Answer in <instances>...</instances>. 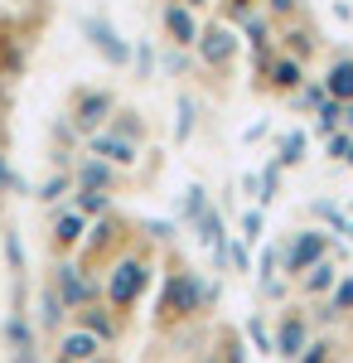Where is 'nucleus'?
<instances>
[{
    "instance_id": "28",
    "label": "nucleus",
    "mask_w": 353,
    "mask_h": 363,
    "mask_svg": "<svg viewBox=\"0 0 353 363\" xmlns=\"http://www.w3.org/2000/svg\"><path fill=\"white\" fill-rule=\"evenodd\" d=\"M107 131H116V136L136 140V145H145V126H140V112H131V107H121V112H111V126Z\"/></svg>"
},
{
    "instance_id": "40",
    "label": "nucleus",
    "mask_w": 353,
    "mask_h": 363,
    "mask_svg": "<svg viewBox=\"0 0 353 363\" xmlns=\"http://www.w3.org/2000/svg\"><path fill=\"white\" fill-rule=\"evenodd\" d=\"M10 189H25V184H20V174L10 169V155H5V145H0V194H10Z\"/></svg>"
},
{
    "instance_id": "13",
    "label": "nucleus",
    "mask_w": 353,
    "mask_h": 363,
    "mask_svg": "<svg viewBox=\"0 0 353 363\" xmlns=\"http://www.w3.org/2000/svg\"><path fill=\"white\" fill-rule=\"evenodd\" d=\"M54 286H58V296H63L68 310H82L92 296H97V286L87 281V272H82L78 262H58L54 267Z\"/></svg>"
},
{
    "instance_id": "39",
    "label": "nucleus",
    "mask_w": 353,
    "mask_h": 363,
    "mask_svg": "<svg viewBox=\"0 0 353 363\" xmlns=\"http://www.w3.org/2000/svg\"><path fill=\"white\" fill-rule=\"evenodd\" d=\"M349 131H344V126H339V131H334V136H325V150H329V160H339V165H344V155H349Z\"/></svg>"
},
{
    "instance_id": "27",
    "label": "nucleus",
    "mask_w": 353,
    "mask_h": 363,
    "mask_svg": "<svg viewBox=\"0 0 353 363\" xmlns=\"http://www.w3.org/2000/svg\"><path fill=\"white\" fill-rule=\"evenodd\" d=\"M174 112H179V121H174V140L184 145V140L194 136V116H198V102H194V92H179V97H174Z\"/></svg>"
},
{
    "instance_id": "31",
    "label": "nucleus",
    "mask_w": 353,
    "mask_h": 363,
    "mask_svg": "<svg viewBox=\"0 0 353 363\" xmlns=\"http://www.w3.org/2000/svg\"><path fill=\"white\" fill-rule=\"evenodd\" d=\"M329 306H334V315H339V320L353 310V272H339L334 291H329Z\"/></svg>"
},
{
    "instance_id": "43",
    "label": "nucleus",
    "mask_w": 353,
    "mask_h": 363,
    "mask_svg": "<svg viewBox=\"0 0 353 363\" xmlns=\"http://www.w3.org/2000/svg\"><path fill=\"white\" fill-rule=\"evenodd\" d=\"M344 131L353 136V102H344Z\"/></svg>"
},
{
    "instance_id": "25",
    "label": "nucleus",
    "mask_w": 353,
    "mask_h": 363,
    "mask_svg": "<svg viewBox=\"0 0 353 363\" xmlns=\"http://www.w3.org/2000/svg\"><path fill=\"white\" fill-rule=\"evenodd\" d=\"M73 194V169H54V174H49V179H44V184H39V203H63V199Z\"/></svg>"
},
{
    "instance_id": "47",
    "label": "nucleus",
    "mask_w": 353,
    "mask_h": 363,
    "mask_svg": "<svg viewBox=\"0 0 353 363\" xmlns=\"http://www.w3.org/2000/svg\"><path fill=\"white\" fill-rule=\"evenodd\" d=\"M54 363H68V359H54Z\"/></svg>"
},
{
    "instance_id": "33",
    "label": "nucleus",
    "mask_w": 353,
    "mask_h": 363,
    "mask_svg": "<svg viewBox=\"0 0 353 363\" xmlns=\"http://www.w3.org/2000/svg\"><path fill=\"white\" fill-rule=\"evenodd\" d=\"M203 208H208V189H203V184L194 179L189 189H184V223H194V218H198Z\"/></svg>"
},
{
    "instance_id": "15",
    "label": "nucleus",
    "mask_w": 353,
    "mask_h": 363,
    "mask_svg": "<svg viewBox=\"0 0 353 363\" xmlns=\"http://www.w3.org/2000/svg\"><path fill=\"white\" fill-rule=\"evenodd\" d=\"M160 25L164 34H169V44L174 49H194L198 44V10H184V5H174V0H164V10H160Z\"/></svg>"
},
{
    "instance_id": "10",
    "label": "nucleus",
    "mask_w": 353,
    "mask_h": 363,
    "mask_svg": "<svg viewBox=\"0 0 353 363\" xmlns=\"http://www.w3.org/2000/svg\"><path fill=\"white\" fill-rule=\"evenodd\" d=\"M262 78H267V87H271L276 97H291V92L305 83V63L276 49V58H271V54H262Z\"/></svg>"
},
{
    "instance_id": "37",
    "label": "nucleus",
    "mask_w": 353,
    "mask_h": 363,
    "mask_svg": "<svg viewBox=\"0 0 353 363\" xmlns=\"http://www.w3.org/2000/svg\"><path fill=\"white\" fill-rule=\"evenodd\" d=\"M296 363H334V344H329V339H310V344L300 349Z\"/></svg>"
},
{
    "instance_id": "8",
    "label": "nucleus",
    "mask_w": 353,
    "mask_h": 363,
    "mask_svg": "<svg viewBox=\"0 0 353 363\" xmlns=\"http://www.w3.org/2000/svg\"><path fill=\"white\" fill-rule=\"evenodd\" d=\"M5 359L10 363H39V330H34V320L20 306L5 315Z\"/></svg>"
},
{
    "instance_id": "45",
    "label": "nucleus",
    "mask_w": 353,
    "mask_h": 363,
    "mask_svg": "<svg viewBox=\"0 0 353 363\" xmlns=\"http://www.w3.org/2000/svg\"><path fill=\"white\" fill-rule=\"evenodd\" d=\"M344 165H349V169H353V140H349V155H344Z\"/></svg>"
},
{
    "instance_id": "18",
    "label": "nucleus",
    "mask_w": 353,
    "mask_h": 363,
    "mask_svg": "<svg viewBox=\"0 0 353 363\" xmlns=\"http://www.w3.org/2000/svg\"><path fill=\"white\" fill-rule=\"evenodd\" d=\"M34 306H39V330H44V335H63V330H68L73 310L63 306V296H58L54 281H44V286H39V301H34Z\"/></svg>"
},
{
    "instance_id": "17",
    "label": "nucleus",
    "mask_w": 353,
    "mask_h": 363,
    "mask_svg": "<svg viewBox=\"0 0 353 363\" xmlns=\"http://www.w3.org/2000/svg\"><path fill=\"white\" fill-rule=\"evenodd\" d=\"M102 339L97 335H87L82 325H68L63 335H58V359H68V363H92V359H102Z\"/></svg>"
},
{
    "instance_id": "44",
    "label": "nucleus",
    "mask_w": 353,
    "mask_h": 363,
    "mask_svg": "<svg viewBox=\"0 0 353 363\" xmlns=\"http://www.w3.org/2000/svg\"><path fill=\"white\" fill-rule=\"evenodd\" d=\"M174 5H184V10H203L208 0H174Z\"/></svg>"
},
{
    "instance_id": "16",
    "label": "nucleus",
    "mask_w": 353,
    "mask_h": 363,
    "mask_svg": "<svg viewBox=\"0 0 353 363\" xmlns=\"http://www.w3.org/2000/svg\"><path fill=\"white\" fill-rule=\"evenodd\" d=\"M49 233H54V238H49V247H54L58 257H68V252L82 247V238H87V218L68 203V208H58V213H54V228H49Z\"/></svg>"
},
{
    "instance_id": "46",
    "label": "nucleus",
    "mask_w": 353,
    "mask_h": 363,
    "mask_svg": "<svg viewBox=\"0 0 353 363\" xmlns=\"http://www.w3.org/2000/svg\"><path fill=\"white\" fill-rule=\"evenodd\" d=\"M203 363H228V359H223V354H208V359H203Z\"/></svg>"
},
{
    "instance_id": "12",
    "label": "nucleus",
    "mask_w": 353,
    "mask_h": 363,
    "mask_svg": "<svg viewBox=\"0 0 353 363\" xmlns=\"http://www.w3.org/2000/svg\"><path fill=\"white\" fill-rule=\"evenodd\" d=\"M121 184V169L107 165L102 155H87L82 150V160L73 165V189H97V194H111Z\"/></svg>"
},
{
    "instance_id": "35",
    "label": "nucleus",
    "mask_w": 353,
    "mask_h": 363,
    "mask_svg": "<svg viewBox=\"0 0 353 363\" xmlns=\"http://www.w3.org/2000/svg\"><path fill=\"white\" fill-rule=\"evenodd\" d=\"M228 267H232L237 277H247V272H252V247H247L242 238H232V242H228Z\"/></svg>"
},
{
    "instance_id": "30",
    "label": "nucleus",
    "mask_w": 353,
    "mask_h": 363,
    "mask_svg": "<svg viewBox=\"0 0 353 363\" xmlns=\"http://www.w3.org/2000/svg\"><path fill=\"white\" fill-rule=\"evenodd\" d=\"M20 63H25L20 39H15L10 29H0V78H5V73H20Z\"/></svg>"
},
{
    "instance_id": "7",
    "label": "nucleus",
    "mask_w": 353,
    "mask_h": 363,
    "mask_svg": "<svg viewBox=\"0 0 353 363\" xmlns=\"http://www.w3.org/2000/svg\"><path fill=\"white\" fill-rule=\"evenodd\" d=\"M315 339V320L305 315V310H281L276 315V335H271V354L276 359H286V363H296L300 359V349Z\"/></svg>"
},
{
    "instance_id": "6",
    "label": "nucleus",
    "mask_w": 353,
    "mask_h": 363,
    "mask_svg": "<svg viewBox=\"0 0 353 363\" xmlns=\"http://www.w3.org/2000/svg\"><path fill=\"white\" fill-rule=\"evenodd\" d=\"M329 252H334V238H329L325 228H300V233L286 238V262H281V272L291 281H300L320 257H329Z\"/></svg>"
},
{
    "instance_id": "22",
    "label": "nucleus",
    "mask_w": 353,
    "mask_h": 363,
    "mask_svg": "<svg viewBox=\"0 0 353 363\" xmlns=\"http://www.w3.org/2000/svg\"><path fill=\"white\" fill-rule=\"evenodd\" d=\"M305 150H310V136L305 131H281V140H276V165L281 169L305 165Z\"/></svg>"
},
{
    "instance_id": "29",
    "label": "nucleus",
    "mask_w": 353,
    "mask_h": 363,
    "mask_svg": "<svg viewBox=\"0 0 353 363\" xmlns=\"http://www.w3.org/2000/svg\"><path fill=\"white\" fill-rule=\"evenodd\" d=\"M131 68H136V83H150V78H155V44H150V39H136Z\"/></svg>"
},
{
    "instance_id": "2",
    "label": "nucleus",
    "mask_w": 353,
    "mask_h": 363,
    "mask_svg": "<svg viewBox=\"0 0 353 363\" xmlns=\"http://www.w3.org/2000/svg\"><path fill=\"white\" fill-rule=\"evenodd\" d=\"M150 257L145 252H121L116 262H111V272H107V306L116 310V315H126V310H136L140 306V296L150 291Z\"/></svg>"
},
{
    "instance_id": "9",
    "label": "nucleus",
    "mask_w": 353,
    "mask_h": 363,
    "mask_svg": "<svg viewBox=\"0 0 353 363\" xmlns=\"http://www.w3.org/2000/svg\"><path fill=\"white\" fill-rule=\"evenodd\" d=\"M82 150H87V155H102V160L116 165L121 174H126V169H136V160H140V145H136V140L116 136V131H107V126H102V131H92V136H82Z\"/></svg>"
},
{
    "instance_id": "1",
    "label": "nucleus",
    "mask_w": 353,
    "mask_h": 363,
    "mask_svg": "<svg viewBox=\"0 0 353 363\" xmlns=\"http://www.w3.org/2000/svg\"><path fill=\"white\" fill-rule=\"evenodd\" d=\"M218 301V286L213 281H203L198 272H184V267H174L160 286V301H155V325L160 330H174V325H184L194 320L203 306H213Z\"/></svg>"
},
{
    "instance_id": "41",
    "label": "nucleus",
    "mask_w": 353,
    "mask_h": 363,
    "mask_svg": "<svg viewBox=\"0 0 353 363\" xmlns=\"http://www.w3.org/2000/svg\"><path fill=\"white\" fill-rule=\"evenodd\" d=\"M160 63L169 68V73H184V68H189V58H184V54H164Z\"/></svg>"
},
{
    "instance_id": "36",
    "label": "nucleus",
    "mask_w": 353,
    "mask_h": 363,
    "mask_svg": "<svg viewBox=\"0 0 353 363\" xmlns=\"http://www.w3.org/2000/svg\"><path fill=\"white\" fill-rule=\"evenodd\" d=\"M218 344H223V349H218V354H223V359L228 363H247V344H242V335H237V330H223V335H218Z\"/></svg>"
},
{
    "instance_id": "21",
    "label": "nucleus",
    "mask_w": 353,
    "mask_h": 363,
    "mask_svg": "<svg viewBox=\"0 0 353 363\" xmlns=\"http://www.w3.org/2000/svg\"><path fill=\"white\" fill-rule=\"evenodd\" d=\"M334 281H339V262H334V257H320V262L300 277V291H305V296H329Z\"/></svg>"
},
{
    "instance_id": "14",
    "label": "nucleus",
    "mask_w": 353,
    "mask_h": 363,
    "mask_svg": "<svg viewBox=\"0 0 353 363\" xmlns=\"http://www.w3.org/2000/svg\"><path fill=\"white\" fill-rule=\"evenodd\" d=\"M189 228H194V238H198V247L213 252V262H228V218H223V208L208 203Z\"/></svg>"
},
{
    "instance_id": "23",
    "label": "nucleus",
    "mask_w": 353,
    "mask_h": 363,
    "mask_svg": "<svg viewBox=\"0 0 353 363\" xmlns=\"http://www.w3.org/2000/svg\"><path fill=\"white\" fill-rule=\"evenodd\" d=\"M281 179H286V169L276 165V160H267L262 174H257V208H271L276 199H281Z\"/></svg>"
},
{
    "instance_id": "5",
    "label": "nucleus",
    "mask_w": 353,
    "mask_h": 363,
    "mask_svg": "<svg viewBox=\"0 0 353 363\" xmlns=\"http://www.w3.org/2000/svg\"><path fill=\"white\" fill-rule=\"evenodd\" d=\"M116 112V97H111L107 87H73V97H68V126L78 131V136H92V131H102Z\"/></svg>"
},
{
    "instance_id": "42",
    "label": "nucleus",
    "mask_w": 353,
    "mask_h": 363,
    "mask_svg": "<svg viewBox=\"0 0 353 363\" xmlns=\"http://www.w3.org/2000/svg\"><path fill=\"white\" fill-rule=\"evenodd\" d=\"M247 10H252V0H228V15H232V20H242Z\"/></svg>"
},
{
    "instance_id": "38",
    "label": "nucleus",
    "mask_w": 353,
    "mask_h": 363,
    "mask_svg": "<svg viewBox=\"0 0 353 363\" xmlns=\"http://www.w3.org/2000/svg\"><path fill=\"white\" fill-rule=\"evenodd\" d=\"M247 335L257 344V354H271V335H267V320L262 315H247Z\"/></svg>"
},
{
    "instance_id": "26",
    "label": "nucleus",
    "mask_w": 353,
    "mask_h": 363,
    "mask_svg": "<svg viewBox=\"0 0 353 363\" xmlns=\"http://www.w3.org/2000/svg\"><path fill=\"white\" fill-rule=\"evenodd\" d=\"M237 238H242L247 247H262V238H267V218H262V208H242V213H237Z\"/></svg>"
},
{
    "instance_id": "34",
    "label": "nucleus",
    "mask_w": 353,
    "mask_h": 363,
    "mask_svg": "<svg viewBox=\"0 0 353 363\" xmlns=\"http://www.w3.org/2000/svg\"><path fill=\"white\" fill-rule=\"evenodd\" d=\"M300 10H305V0H267V15H271L276 25H291V20H300Z\"/></svg>"
},
{
    "instance_id": "11",
    "label": "nucleus",
    "mask_w": 353,
    "mask_h": 363,
    "mask_svg": "<svg viewBox=\"0 0 353 363\" xmlns=\"http://www.w3.org/2000/svg\"><path fill=\"white\" fill-rule=\"evenodd\" d=\"M73 325H82L87 335H97L102 344H116L121 330H126V315H116L111 306H97V301H87L82 310H73Z\"/></svg>"
},
{
    "instance_id": "3",
    "label": "nucleus",
    "mask_w": 353,
    "mask_h": 363,
    "mask_svg": "<svg viewBox=\"0 0 353 363\" xmlns=\"http://www.w3.org/2000/svg\"><path fill=\"white\" fill-rule=\"evenodd\" d=\"M78 34L87 39V49L102 58L107 68H116V73L131 68V39H121V29L111 25L107 15H78Z\"/></svg>"
},
{
    "instance_id": "4",
    "label": "nucleus",
    "mask_w": 353,
    "mask_h": 363,
    "mask_svg": "<svg viewBox=\"0 0 353 363\" xmlns=\"http://www.w3.org/2000/svg\"><path fill=\"white\" fill-rule=\"evenodd\" d=\"M242 54V29H232L228 20H213V25L198 29V44H194V58L208 68V73H228Z\"/></svg>"
},
{
    "instance_id": "19",
    "label": "nucleus",
    "mask_w": 353,
    "mask_h": 363,
    "mask_svg": "<svg viewBox=\"0 0 353 363\" xmlns=\"http://www.w3.org/2000/svg\"><path fill=\"white\" fill-rule=\"evenodd\" d=\"M325 83V92L334 97V102H353V54H339L334 63H329V73L320 78Z\"/></svg>"
},
{
    "instance_id": "24",
    "label": "nucleus",
    "mask_w": 353,
    "mask_h": 363,
    "mask_svg": "<svg viewBox=\"0 0 353 363\" xmlns=\"http://www.w3.org/2000/svg\"><path fill=\"white\" fill-rule=\"evenodd\" d=\"M73 208H78L87 223H97V218H107V213H111V194H97V189H73Z\"/></svg>"
},
{
    "instance_id": "32",
    "label": "nucleus",
    "mask_w": 353,
    "mask_h": 363,
    "mask_svg": "<svg viewBox=\"0 0 353 363\" xmlns=\"http://www.w3.org/2000/svg\"><path fill=\"white\" fill-rule=\"evenodd\" d=\"M5 257H10V277L25 281V242H20L15 228H5Z\"/></svg>"
},
{
    "instance_id": "20",
    "label": "nucleus",
    "mask_w": 353,
    "mask_h": 363,
    "mask_svg": "<svg viewBox=\"0 0 353 363\" xmlns=\"http://www.w3.org/2000/svg\"><path fill=\"white\" fill-rule=\"evenodd\" d=\"M276 49L305 63V58H310V54H315V49H320V34H315V29H310V25H291V29H286V34H281V39H276Z\"/></svg>"
}]
</instances>
